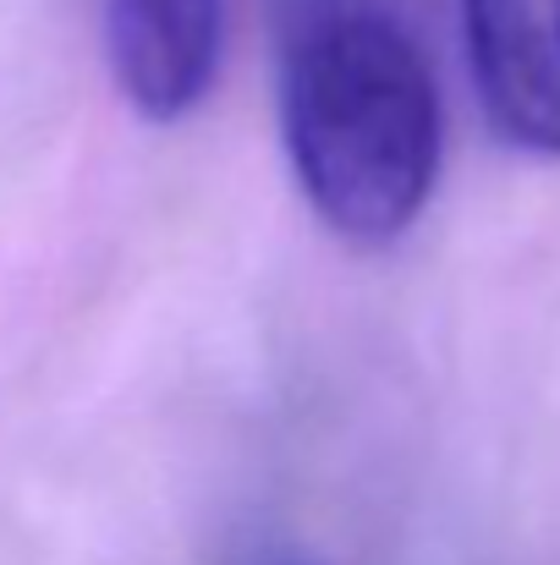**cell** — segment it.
Listing matches in <instances>:
<instances>
[{"label":"cell","instance_id":"obj_1","mask_svg":"<svg viewBox=\"0 0 560 565\" xmlns=\"http://www.w3.org/2000/svg\"><path fill=\"white\" fill-rule=\"evenodd\" d=\"M281 138L314 214L358 247L412 231L440 182V88L390 0H275Z\"/></svg>","mask_w":560,"mask_h":565},{"label":"cell","instance_id":"obj_2","mask_svg":"<svg viewBox=\"0 0 560 565\" xmlns=\"http://www.w3.org/2000/svg\"><path fill=\"white\" fill-rule=\"evenodd\" d=\"M462 39L489 127L560 160V0H462Z\"/></svg>","mask_w":560,"mask_h":565},{"label":"cell","instance_id":"obj_3","mask_svg":"<svg viewBox=\"0 0 560 565\" xmlns=\"http://www.w3.org/2000/svg\"><path fill=\"white\" fill-rule=\"evenodd\" d=\"M225 0H105V55L144 121L192 116L220 72Z\"/></svg>","mask_w":560,"mask_h":565},{"label":"cell","instance_id":"obj_4","mask_svg":"<svg viewBox=\"0 0 560 565\" xmlns=\"http://www.w3.org/2000/svg\"><path fill=\"white\" fill-rule=\"evenodd\" d=\"M292 565H297V561H292Z\"/></svg>","mask_w":560,"mask_h":565}]
</instances>
